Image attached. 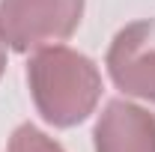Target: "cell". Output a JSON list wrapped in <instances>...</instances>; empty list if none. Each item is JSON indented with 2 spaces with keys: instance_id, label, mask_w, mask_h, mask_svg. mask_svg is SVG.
I'll return each mask as SVG.
<instances>
[{
  "instance_id": "cell-1",
  "label": "cell",
  "mask_w": 155,
  "mask_h": 152,
  "mask_svg": "<svg viewBox=\"0 0 155 152\" xmlns=\"http://www.w3.org/2000/svg\"><path fill=\"white\" fill-rule=\"evenodd\" d=\"M27 84L42 119L54 128H75L101 98V72L69 45H45L27 63Z\"/></svg>"
},
{
  "instance_id": "cell-2",
  "label": "cell",
  "mask_w": 155,
  "mask_h": 152,
  "mask_svg": "<svg viewBox=\"0 0 155 152\" xmlns=\"http://www.w3.org/2000/svg\"><path fill=\"white\" fill-rule=\"evenodd\" d=\"M84 0H0V36L18 51L60 45L81 27Z\"/></svg>"
},
{
  "instance_id": "cell-3",
  "label": "cell",
  "mask_w": 155,
  "mask_h": 152,
  "mask_svg": "<svg viewBox=\"0 0 155 152\" xmlns=\"http://www.w3.org/2000/svg\"><path fill=\"white\" fill-rule=\"evenodd\" d=\"M104 66L116 90L155 104V18L125 24L110 42Z\"/></svg>"
},
{
  "instance_id": "cell-4",
  "label": "cell",
  "mask_w": 155,
  "mask_h": 152,
  "mask_svg": "<svg viewBox=\"0 0 155 152\" xmlns=\"http://www.w3.org/2000/svg\"><path fill=\"white\" fill-rule=\"evenodd\" d=\"M96 152H155V114L128 98H110L93 128Z\"/></svg>"
},
{
  "instance_id": "cell-5",
  "label": "cell",
  "mask_w": 155,
  "mask_h": 152,
  "mask_svg": "<svg viewBox=\"0 0 155 152\" xmlns=\"http://www.w3.org/2000/svg\"><path fill=\"white\" fill-rule=\"evenodd\" d=\"M6 152H66V149L54 137H48L42 128H36L33 122H24V125H18L12 131Z\"/></svg>"
},
{
  "instance_id": "cell-6",
  "label": "cell",
  "mask_w": 155,
  "mask_h": 152,
  "mask_svg": "<svg viewBox=\"0 0 155 152\" xmlns=\"http://www.w3.org/2000/svg\"><path fill=\"white\" fill-rule=\"evenodd\" d=\"M3 72H6V42L0 36V78H3Z\"/></svg>"
}]
</instances>
